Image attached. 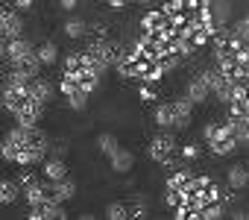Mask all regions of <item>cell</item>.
Masks as SVG:
<instances>
[{
	"label": "cell",
	"mask_w": 249,
	"mask_h": 220,
	"mask_svg": "<svg viewBox=\"0 0 249 220\" xmlns=\"http://www.w3.org/2000/svg\"><path fill=\"white\" fill-rule=\"evenodd\" d=\"M24 197L18 179H0V205H15Z\"/></svg>",
	"instance_id": "obj_15"
},
{
	"label": "cell",
	"mask_w": 249,
	"mask_h": 220,
	"mask_svg": "<svg viewBox=\"0 0 249 220\" xmlns=\"http://www.w3.org/2000/svg\"><path fill=\"white\" fill-rule=\"evenodd\" d=\"M117 147H120V144H117V138H114L111 132H103V135H97V150H100L106 159H108V156H111Z\"/></svg>",
	"instance_id": "obj_22"
},
{
	"label": "cell",
	"mask_w": 249,
	"mask_h": 220,
	"mask_svg": "<svg viewBox=\"0 0 249 220\" xmlns=\"http://www.w3.org/2000/svg\"><path fill=\"white\" fill-rule=\"evenodd\" d=\"M179 156L185 162H194V159H199V147L196 144H179Z\"/></svg>",
	"instance_id": "obj_24"
},
{
	"label": "cell",
	"mask_w": 249,
	"mask_h": 220,
	"mask_svg": "<svg viewBox=\"0 0 249 220\" xmlns=\"http://www.w3.org/2000/svg\"><path fill=\"white\" fill-rule=\"evenodd\" d=\"M126 205H129V217H147V214H150V200H147L144 194L129 197Z\"/></svg>",
	"instance_id": "obj_18"
},
{
	"label": "cell",
	"mask_w": 249,
	"mask_h": 220,
	"mask_svg": "<svg viewBox=\"0 0 249 220\" xmlns=\"http://www.w3.org/2000/svg\"><path fill=\"white\" fill-rule=\"evenodd\" d=\"M30 220H65L68 211H65V202H56L50 197L38 200V202H30Z\"/></svg>",
	"instance_id": "obj_7"
},
{
	"label": "cell",
	"mask_w": 249,
	"mask_h": 220,
	"mask_svg": "<svg viewBox=\"0 0 249 220\" xmlns=\"http://www.w3.org/2000/svg\"><path fill=\"white\" fill-rule=\"evenodd\" d=\"M229 30H231V36H234V38H240V41H249V15L237 18V21H234Z\"/></svg>",
	"instance_id": "obj_23"
},
{
	"label": "cell",
	"mask_w": 249,
	"mask_h": 220,
	"mask_svg": "<svg viewBox=\"0 0 249 220\" xmlns=\"http://www.w3.org/2000/svg\"><path fill=\"white\" fill-rule=\"evenodd\" d=\"M44 182H47V179H44ZM47 191H50V197H53L56 202H68V200L76 197V182H73L71 176H62V179H56V182H47Z\"/></svg>",
	"instance_id": "obj_10"
},
{
	"label": "cell",
	"mask_w": 249,
	"mask_h": 220,
	"mask_svg": "<svg viewBox=\"0 0 249 220\" xmlns=\"http://www.w3.org/2000/svg\"><path fill=\"white\" fill-rule=\"evenodd\" d=\"M185 97H188L194 106H202V103H208V97H211V85L205 82V76H202V73H196V76L188 82V88H185Z\"/></svg>",
	"instance_id": "obj_9"
},
{
	"label": "cell",
	"mask_w": 249,
	"mask_h": 220,
	"mask_svg": "<svg viewBox=\"0 0 249 220\" xmlns=\"http://www.w3.org/2000/svg\"><path fill=\"white\" fill-rule=\"evenodd\" d=\"M147 153H150L153 162H159L161 167H170V170L182 162V156H179V141H176L173 129H161V132L150 141Z\"/></svg>",
	"instance_id": "obj_5"
},
{
	"label": "cell",
	"mask_w": 249,
	"mask_h": 220,
	"mask_svg": "<svg viewBox=\"0 0 249 220\" xmlns=\"http://www.w3.org/2000/svg\"><path fill=\"white\" fill-rule=\"evenodd\" d=\"M65 97V103H68V109L71 112H85L88 109V91H82V88H73V91H68V94H62Z\"/></svg>",
	"instance_id": "obj_16"
},
{
	"label": "cell",
	"mask_w": 249,
	"mask_h": 220,
	"mask_svg": "<svg viewBox=\"0 0 249 220\" xmlns=\"http://www.w3.org/2000/svg\"><path fill=\"white\" fill-rule=\"evenodd\" d=\"M9 3L18 9V12H33V6H36V0H9Z\"/></svg>",
	"instance_id": "obj_25"
},
{
	"label": "cell",
	"mask_w": 249,
	"mask_h": 220,
	"mask_svg": "<svg viewBox=\"0 0 249 220\" xmlns=\"http://www.w3.org/2000/svg\"><path fill=\"white\" fill-rule=\"evenodd\" d=\"M106 217H108V220H129V205H126V200L108 202V205H106Z\"/></svg>",
	"instance_id": "obj_19"
},
{
	"label": "cell",
	"mask_w": 249,
	"mask_h": 220,
	"mask_svg": "<svg viewBox=\"0 0 249 220\" xmlns=\"http://www.w3.org/2000/svg\"><path fill=\"white\" fill-rule=\"evenodd\" d=\"M106 3H108L111 9H123V6H126V3H129V0H106Z\"/></svg>",
	"instance_id": "obj_28"
},
{
	"label": "cell",
	"mask_w": 249,
	"mask_h": 220,
	"mask_svg": "<svg viewBox=\"0 0 249 220\" xmlns=\"http://www.w3.org/2000/svg\"><path fill=\"white\" fill-rule=\"evenodd\" d=\"M226 185H229L231 191L249 188V167H246V165H231V167L226 170Z\"/></svg>",
	"instance_id": "obj_13"
},
{
	"label": "cell",
	"mask_w": 249,
	"mask_h": 220,
	"mask_svg": "<svg viewBox=\"0 0 249 220\" xmlns=\"http://www.w3.org/2000/svg\"><path fill=\"white\" fill-rule=\"evenodd\" d=\"M202 141L208 144L211 156H217V159L231 156L234 150H240V147H237V141H234V135H231L229 121H214V124H205V129H202Z\"/></svg>",
	"instance_id": "obj_4"
},
{
	"label": "cell",
	"mask_w": 249,
	"mask_h": 220,
	"mask_svg": "<svg viewBox=\"0 0 249 220\" xmlns=\"http://www.w3.org/2000/svg\"><path fill=\"white\" fill-rule=\"evenodd\" d=\"M0 3H3V0H0Z\"/></svg>",
	"instance_id": "obj_30"
},
{
	"label": "cell",
	"mask_w": 249,
	"mask_h": 220,
	"mask_svg": "<svg viewBox=\"0 0 249 220\" xmlns=\"http://www.w3.org/2000/svg\"><path fill=\"white\" fill-rule=\"evenodd\" d=\"M27 91H30V97H33L38 106H44V109H47V103L53 100V91H56V88H53V82H50L47 76H41V73H38V76L27 79Z\"/></svg>",
	"instance_id": "obj_8"
},
{
	"label": "cell",
	"mask_w": 249,
	"mask_h": 220,
	"mask_svg": "<svg viewBox=\"0 0 249 220\" xmlns=\"http://www.w3.org/2000/svg\"><path fill=\"white\" fill-rule=\"evenodd\" d=\"M76 6H79V0H59V9L62 12H73Z\"/></svg>",
	"instance_id": "obj_26"
},
{
	"label": "cell",
	"mask_w": 249,
	"mask_h": 220,
	"mask_svg": "<svg viewBox=\"0 0 249 220\" xmlns=\"http://www.w3.org/2000/svg\"><path fill=\"white\" fill-rule=\"evenodd\" d=\"M138 97L144 103H159V97H161L159 82H138Z\"/></svg>",
	"instance_id": "obj_21"
},
{
	"label": "cell",
	"mask_w": 249,
	"mask_h": 220,
	"mask_svg": "<svg viewBox=\"0 0 249 220\" xmlns=\"http://www.w3.org/2000/svg\"><path fill=\"white\" fill-rule=\"evenodd\" d=\"M6 44H9V38L0 36V62H6Z\"/></svg>",
	"instance_id": "obj_27"
},
{
	"label": "cell",
	"mask_w": 249,
	"mask_h": 220,
	"mask_svg": "<svg viewBox=\"0 0 249 220\" xmlns=\"http://www.w3.org/2000/svg\"><path fill=\"white\" fill-rule=\"evenodd\" d=\"M153 121H156L159 129H188L191 121H194V103L188 97L159 103L156 112H153Z\"/></svg>",
	"instance_id": "obj_3"
},
{
	"label": "cell",
	"mask_w": 249,
	"mask_h": 220,
	"mask_svg": "<svg viewBox=\"0 0 249 220\" xmlns=\"http://www.w3.org/2000/svg\"><path fill=\"white\" fill-rule=\"evenodd\" d=\"M108 165H111V170H114V173H129V170L135 167V156H132L129 150L117 147V150L108 156Z\"/></svg>",
	"instance_id": "obj_14"
},
{
	"label": "cell",
	"mask_w": 249,
	"mask_h": 220,
	"mask_svg": "<svg viewBox=\"0 0 249 220\" xmlns=\"http://www.w3.org/2000/svg\"><path fill=\"white\" fill-rule=\"evenodd\" d=\"M36 56H38V62H41V68H53V65H59V59H62V53H59V44L56 41H41V44H36Z\"/></svg>",
	"instance_id": "obj_11"
},
{
	"label": "cell",
	"mask_w": 249,
	"mask_h": 220,
	"mask_svg": "<svg viewBox=\"0 0 249 220\" xmlns=\"http://www.w3.org/2000/svg\"><path fill=\"white\" fill-rule=\"evenodd\" d=\"M41 176H44L47 182H56V179L68 176V165H65V159H59V156H47V159L41 162Z\"/></svg>",
	"instance_id": "obj_12"
},
{
	"label": "cell",
	"mask_w": 249,
	"mask_h": 220,
	"mask_svg": "<svg viewBox=\"0 0 249 220\" xmlns=\"http://www.w3.org/2000/svg\"><path fill=\"white\" fill-rule=\"evenodd\" d=\"M47 153H50V135L38 124H15L0 141V156L15 167L41 165Z\"/></svg>",
	"instance_id": "obj_1"
},
{
	"label": "cell",
	"mask_w": 249,
	"mask_h": 220,
	"mask_svg": "<svg viewBox=\"0 0 249 220\" xmlns=\"http://www.w3.org/2000/svg\"><path fill=\"white\" fill-rule=\"evenodd\" d=\"M129 3H153V0H129Z\"/></svg>",
	"instance_id": "obj_29"
},
{
	"label": "cell",
	"mask_w": 249,
	"mask_h": 220,
	"mask_svg": "<svg viewBox=\"0 0 249 220\" xmlns=\"http://www.w3.org/2000/svg\"><path fill=\"white\" fill-rule=\"evenodd\" d=\"M85 30H88V21H82V18H68V21H65V27H62V33H65L71 41L85 38Z\"/></svg>",
	"instance_id": "obj_17"
},
{
	"label": "cell",
	"mask_w": 249,
	"mask_h": 220,
	"mask_svg": "<svg viewBox=\"0 0 249 220\" xmlns=\"http://www.w3.org/2000/svg\"><path fill=\"white\" fill-rule=\"evenodd\" d=\"M0 36L3 38L24 36V12H18L12 3H0Z\"/></svg>",
	"instance_id": "obj_6"
},
{
	"label": "cell",
	"mask_w": 249,
	"mask_h": 220,
	"mask_svg": "<svg viewBox=\"0 0 249 220\" xmlns=\"http://www.w3.org/2000/svg\"><path fill=\"white\" fill-rule=\"evenodd\" d=\"M103 68L85 53V50H73V53H68L65 56V65H62V76H68V79H73L79 88H85L88 94H94L97 88H100V79H103Z\"/></svg>",
	"instance_id": "obj_2"
},
{
	"label": "cell",
	"mask_w": 249,
	"mask_h": 220,
	"mask_svg": "<svg viewBox=\"0 0 249 220\" xmlns=\"http://www.w3.org/2000/svg\"><path fill=\"white\" fill-rule=\"evenodd\" d=\"M226 214V202L217 200V202H205L202 211H199V220H220Z\"/></svg>",
	"instance_id": "obj_20"
}]
</instances>
